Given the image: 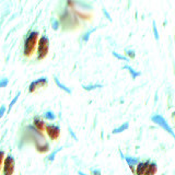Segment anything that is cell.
<instances>
[{
    "instance_id": "1",
    "label": "cell",
    "mask_w": 175,
    "mask_h": 175,
    "mask_svg": "<svg viewBox=\"0 0 175 175\" xmlns=\"http://www.w3.org/2000/svg\"><path fill=\"white\" fill-rule=\"evenodd\" d=\"M38 38H40L38 31H32V32L29 33L26 40L24 42V47H23V55L25 57H31L35 53Z\"/></svg>"
},
{
    "instance_id": "2",
    "label": "cell",
    "mask_w": 175,
    "mask_h": 175,
    "mask_svg": "<svg viewBox=\"0 0 175 175\" xmlns=\"http://www.w3.org/2000/svg\"><path fill=\"white\" fill-rule=\"evenodd\" d=\"M37 59L38 60H43L47 57L48 51H49V40L47 36L43 35L42 37L38 38L37 42Z\"/></svg>"
},
{
    "instance_id": "3",
    "label": "cell",
    "mask_w": 175,
    "mask_h": 175,
    "mask_svg": "<svg viewBox=\"0 0 175 175\" xmlns=\"http://www.w3.org/2000/svg\"><path fill=\"white\" fill-rule=\"evenodd\" d=\"M14 168H15V160L12 155H8L4 158V165H2V173L4 175H13Z\"/></svg>"
},
{
    "instance_id": "4",
    "label": "cell",
    "mask_w": 175,
    "mask_h": 175,
    "mask_svg": "<svg viewBox=\"0 0 175 175\" xmlns=\"http://www.w3.org/2000/svg\"><path fill=\"white\" fill-rule=\"evenodd\" d=\"M151 121H153L154 124L159 125V126H160L162 129H164L165 131H168V132L172 136V137H174V132H173V129L170 127V125L166 123V121H165L164 118L162 117L161 115H153V116L151 117Z\"/></svg>"
},
{
    "instance_id": "5",
    "label": "cell",
    "mask_w": 175,
    "mask_h": 175,
    "mask_svg": "<svg viewBox=\"0 0 175 175\" xmlns=\"http://www.w3.org/2000/svg\"><path fill=\"white\" fill-rule=\"evenodd\" d=\"M45 131L48 135V137L51 139V140H57L59 137H60V127L58 125L54 124H48L45 126Z\"/></svg>"
},
{
    "instance_id": "6",
    "label": "cell",
    "mask_w": 175,
    "mask_h": 175,
    "mask_svg": "<svg viewBox=\"0 0 175 175\" xmlns=\"http://www.w3.org/2000/svg\"><path fill=\"white\" fill-rule=\"evenodd\" d=\"M48 84V80L46 77L40 78L35 81H32L29 85V92L30 93H34L35 91H37L38 89H42V88H46Z\"/></svg>"
},
{
    "instance_id": "7",
    "label": "cell",
    "mask_w": 175,
    "mask_h": 175,
    "mask_svg": "<svg viewBox=\"0 0 175 175\" xmlns=\"http://www.w3.org/2000/svg\"><path fill=\"white\" fill-rule=\"evenodd\" d=\"M150 162H151V160H146V161H143V162H139L138 164L136 165L137 168H136V170H135V174L136 175H143L145 174L146 168H147V166L149 165Z\"/></svg>"
},
{
    "instance_id": "8",
    "label": "cell",
    "mask_w": 175,
    "mask_h": 175,
    "mask_svg": "<svg viewBox=\"0 0 175 175\" xmlns=\"http://www.w3.org/2000/svg\"><path fill=\"white\" fill-rule=\"evenodd\" d=\"M33 125H34V127H35V129L38 130L40 132H43V131L45 130V126H46V124L44 123V121L40 117L34 118Z\"/></svg>"
},
{
    "instance_id": "9",
    "label": "cell",
    "mask_w": 175,
    "mask_h": 175,
    "mask_svg": "<svg viewBox=\"0 0 175 175\" xmlns=\"http://www.w3.org/2000/svg\"><path fill=\"white\" fill-rule=\"evenodd\" d=\"M158 172V164L155 162H150L149 165L147 166L143 175H155V173Z\"/></svg>"
},
{
    "instance_id": "10",
    "label": "cell",
    "mask_w": 175,
    "mask_h": 175,
    "mask_svg": "<svg viewBox=\"0 0 175 175\" xmlns=\"http://www.w3.org/2000/svg\"><path fill=\"white\" fill-rule=\"evenodd\" d=\"M124 159L126 160V162H127V164L129 165V168H130V170L134 173H135V166L137 164H138L139 162V160L137 158H131V157H124Z\"/></svg>"
},
{
    "instance_id": "11",
    "label": "cell",
    "mask_w": 175,
    "mask_h": 175,
    "mask_svg": "<svg viewBox=\"0 0 175 175\" xmlns=\"http://www.w3.org/2000/svg\"><path fill=\"white\" fill-rule=\"evenodd\" d=\"M123 69H127V70L130 72L131 78H132V79H136V78H138L139 76H141V72H140V71H136L134 68H131L130 66H128V65L124 66V67H123Z\"/></svg>"
},
{
    "instance_id": "12",
    "label": "cell",
    "mask_w": 175,
    "mask_h": 175,
    "mask_svg": "<svg viewBox=\"0 0 175 175\" xmlns=\"http://www.w3.org/2000/svg\"><path fill=\"white\" fill-rule=\"evenodd\" d=\"M54 80H55V83L57 84V87L59 88V89H61V90H64V91L66 92V93H68V94H71V90H70V89L66 87L65 84L61 83V82L59 81V79H58L57 77H55V78H54Z\"/></svg>"
},
{
    "instance_id": "13",
    "label": "cell",
    "mask_w": 175,
    "mask_h": 175,
    "mask_svg": "<svg viewBox=\"0 0 175 175\" xmlns=\"http://www.w3.org/2000/svg\"><path fill=\"white\" fill-rule=\"evenodd\" d=\"M128 127H129V124L128 123H124L123 125H121L119 127L115 128V129H113V131H112V134H114V135H116V134H121V132H123V131L127 130Z\"/></svg>"
},
{
    "instance_id": "14",
    "label": "cell",
    "mask_w": 175,
    "mask_h": 175,
    "mask_svg": "<svg viewBox=\"0 0 175 175\" xmlns=\"http://www.w3.org/2000/svg\"><path fill=\"white\" fill-rule=\"evenodd\" d=\"M43 116L46 121H55V119H56V115L54 114V112H51V111L45 112L43 114Z\"/></svg>"
},
{
    "instance_id": "15",
    "label": "cell",
    "mask_w": 175,
    "mask_h": 175,
    "mask_svg": "<svg viewBox=\"0 0 175 175\" xmlns=\"http://www.w3.org/2000/svg\"><path fill=\"white\" fill-rule=\"evenodd\" d=\"M85 91H92L94 89H99V88H103L102 84H91V85H82Z\"/></svg>"
},
{
    "instance_id": "16",
    "label": "cell",
    "mask_w": 175,
    "mask_h": 175,
    "mask_svg": "<svg viewBox=\"0 0 175 175\" xmlns=\"http://www.w3.org/2000/svg\"><path fill=\"white\" fill-rule=\"evenodd\" d=\"M20 94H21L20 92H18V94L15 95V96H14V99H13V100H12V101H11V103H10V104H9V107H8V110H7V111H8V113H9V112H10L11 110H12V107H13V105L15 104V102L18 101V99H19V96H20Z\"/></svg>"
},
{
    "instance_id": "17",
    "label": "cell",
    "mask_w": 175,
    "mask_h": 175,
    "mask_svg": "<svg viewBox=\"0 0 175 175\" xmlns=\"http://www.w3.org/2000/svg\"><path fill=\"white\" fill-rule=\"evenodd\" d=\"M95 30H96V27H94V29H92V30H90L89 32H87V33H85V34L83 35V36H82V40H83L84 43L89 40V38H90V34L93 33V32H94Z\"/></svg>"
},
{
    "instance_id": "18",
    "label": "cell",
    "mask_w": 175,
    "mask_h": 175,
    "mask_svg": "<svg viewBox=\"0 0 175 175\" xmlns=\"http://www.w3.org/2000/svg\"><path fill=\"white\" fill-rule=\"evenodd\" d=\"M51 25H53V30L54 31H57L59 29V21L57 19H51Z\"/></svg>"
},
{
    "instance_id": "19",
    "label": "cell",
    "mask_w": 175,
    "mask_h": 175,
    "mask_svg": "<svg viewBox=\"0 0 175 175\" xmlns=\"http://www.w3.org/2000/svg\"><path fill=\"white\" fill-rule=\"evenodd\" d=\"M113 56H114V57H116L117 59H119V60L128 61V58L127 57H125V56H123V55H119L117 51H113Z\"/></svg>"
},
{
    "instance_id": "20",
    "label": "cell",
    "mask_w": 175,
    "mask_h": 175,
    "mask_svg": "<svg viewBox=\"0 0 175 175\" xmlns=\"http://www.w3.org/2000/svg\"><path fill=\"white\" fill-rule=\"evenodd\" d=\"M60 150H62V148H58V149H56L55 151H53V153H51L49 157H48V161H54L55 160V157H56V154H57L58 152L60 151Z\"/></svg>"
},
{
    "instance_id": "21",
    "label": "cell",
    "mask_w": 175,
    "mask_h": 175,
    "mask_svg": "<svg viewBox=\"0 0 175 175\" xmlns=\"http://www.w3.org/2000/svg\"><path fill=\"white\" fill-rule=\"evenodd\" d=\"M9 83V79L4 78V79H0V88H6Z\"/></svg>"
},
{
    "instance_id": "22",
    "label": "cell",
    "mask_w": 175,
    "mask_h": 175,
    "mask_svg": "<svg viewBox=\"0 0 175 175\" xmlns=\"http://www.w3.org/2000/svg\"><path fill=\"white\" fill-rule=\"evenodd\" d=\"M4 161V151L0 150V171H1V168H2Z\"/></svg>"
},
{
    "instance_id": "23",
    "label": "cell",
    "mask_w": 175,
    "mask_h": 175,
    "mask_svg": "<svg viewBox=\"0 0 175 175\" xmlns=\"http://www.w3.org/2000/svg\"><path fill=\"white\" fill-rule=\"evenodd\" d=\"M126 54L129 58H135L136 56L135 51H132V49H126Z\"/></svg>"
},
{
    "instance_id": "24",
    "label": "cell",
    "mask_w": 175,
    "mask_h": 175,
    "mask_svg": "<svg viewBox=\"0 0 175 175\" xmlns=\"http://www.w3.org/2000/svg\"><path fill=\"white\" fill-rule=\"evenodd\" d=\"M153 34H154V38L158 40H159V33H158V30H157V25H155V22H153Z\"/></svg>"
},
{
    "instance_id": "25",
    "label": "cell",
    "mask_w": 175,
    "mask_h": 175,
    "mask_svg": "<svg viewBox=\"0 0 175 175\" xmlns=\"http://www.w3.org/2000/svg\"><path fill=\"white\" fill-rule=\"evenodd\" d=\"M7 112V108H6V106L4 105H2L1 107H0V118L1 117H4V113Z\"/></svg>"
},
{
    "instance_id": "26",
    "label": "cell",
    "mask_w": 175,
    "mask_h": 175,
    "mask_svg": "<svg viewBox=\"0 0 175 175\" xmlns=\"http://www.w3.org/2000/svg\"><path fill=\"white\" fill-rule=\"evenodd\" d=\"M68 129H69V134H70V136H71V137H72V138H74V140H76V141H78L77 136H76V134H74V130H72V129H71L70 127L68 128Z\"/></svg>"
},
{
    "instance_id": "27",
    "label": "cell",
    "mask_w": 175,
    "mask_h": 175,
    "mask_svg": "<svg viewBox=\"0 0 175 175\" xmlns=\"http://www.w3.org/2000/svg\"><path fill=\"white\" fill-rule=\"evenodd\" d=\"M92 175H101V170H99V168L92 170Z\"/></svg>"
},
{
    "instance_id": "28",
    "label": "cell",
    "mask_w": 175,
    "mask_h": 175,
    "mask_svg": "<svg viewBox=\"0 0 175 175\" xmlns=\"http://www.w3.org/2000/svg\"><path fill=\"white\" fill-rule=\"evenodd\" d=\"M103 13L106 15V18L108 19V21H112V18H111V15H110V13H108L107 11H106V9L105 8H103Z\"/></svg>"
},
{
    "instance_id": "29",
    "label": "cell",
    "mask_w": 175,
    "mask_h": 175,
    "mask_svg": "<svg viewBox=\"0 0 175 175\" xmlns=\"http://www.w3.org/2000/svg\"><path fill=\"white\" fill-rule=\"evenodd\" d=\"M78 174L79 175H88V174H85V173H83V172H81V171L78 172Z\"/></svg>"
}]
</instances>
